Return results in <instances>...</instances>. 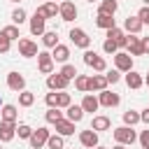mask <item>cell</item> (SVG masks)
Returning <instances> with one entry per match:
<instances>
[{
	"instance_id": "obj_1",
	"label": "cell",
	"mask_w": 149,
	"mask_h": 149,
	"mask_svg": "<svg viewBox=\"0 0 149 149\" xmlns=\"http://www.w3.org/2000/svg\"><path fill=\"white\" fill-rule=\"evenodd\" d=\"M114 140L119 144H133L137 140V135H135L133 126H119V128H114Z\"/></svg>"
},
{
	"instance_id": "obj_2",
	"label": "cell",
	"mask_w": 149,
	"mask_h": 149,
	"mask_svg": "<svg viewBox=\"0 0 149 149\" xmlns=\"http://www.w3.org/2000/svg\"><path fill=\"white\" fill-rule=\"evenodd\" d=\"M70 42H72L74 47H79V49H88V47H91V37H88L86 30H81V28H72V30H70Z\"/></svg>"
},
{
	"instance_id": "obj_3",
	"label": "cell",
	"mask_w": 149,
	"mask_h": 149,
	"mask_svg": "<svg viewBox=\"0 0 149 149\" xmlns=\"http://www.w3.org/2000/svg\"><path fill=\"white\" fill-rule=\"evenodd\" d=\"M114 68H116L119 72L133 70V56H130L128 51H116V54H114Z\"/></svg>"
},
{
	"instance_id": "obj_4",
	"label": "cell",
	"mask_w": 149,
	"mask_h": 149,
	"mask_svg": "<svg viewBox=\"0 0 149 149\" xmlns=\"http://www.w3.org/2000/svg\"><path fill=\"white\" fill-rule=\"evenodd\" d=\"M49 135H51V133H49V128H44V126H42V128H37V130H33V135L28 137V142H30V147H33V149H42V147L47 144Z\"/></svg>"
},
{
	"instance_id": "obj_5",
	"label": "cell",
	"mask_w": 149,
	"mask_h": 149,
	"mask_svg": "<svg viewBox=\"0 0 149 149\" xmlns=\"http://www.w3.org/2000/svg\"><path fill=\"white\" fill-rule=\"evenodd\" d=\"M58 16L63 19V21H74L77 19V7H74V2L72 0H63L61 5H58Z\"/></svg>"
},
{
	"instance_id": "obj_6",
	"label": "cell",
	"mask_w": 149,
	"mask_h": 149,
	"mask_svg": "<svg viewBox=\"0 0 149 149\" xmlns=\"http://www.w3.org/2000/svg\"><path fill=\"white\" fill-rule=\"evenodd\" d=\"M44 30H47V19L35 9V14H33V19H30V35L42 37V35H44Z\"/></svg>"
},
{
	"instance_id": "obj_7",
	"label": "cell",
	"mask_w": 149,
	"mask_h": 149,
	"mask_svg": "<svg viewBox=\"0 0 149 149\" xmlns=\"http://www.w3.org/2000/svg\"><path fill=\"white\" fill-rule=\"evenodd\" d=\"M19 56H23V58L37 56V44L28 37H19Z\"/></svg>"
},
{
	"instance_id": "obj_8",
	"label": "cell",
	"mask_w": 149,
	"mask_h": 149,
	"mask_svg": "<svg viewBox=\"0 0 149 149\" xmlns=\"http://www.w3.org/2000/svg\"><path fill=\"white\" fill-rule=\"evenodd\" d=\"M37 68L42 74H51L54 72V58L49 51H37Z\"/></svg>"
},
{
	"instance_id": "obj_9",
	"label": "cell",
	"mask_w": 149,
	"mask_h": 149,
	"mask_svg": "<svg viewBox=\"0 0 149 149\" xmlns=\"http://www.w3.org/2000/svg\"><path fill=\"white\" fill-rule=\"evenodd\" d=\"M68 84H70V81H68L61 72H56V74L51 72V74L47 77V86H49V91H65Z\"/></svg>"
},
{
	"instance_id": "obj_10",
	"label": "cell",
	"mask_w": 149,
	"mask_h": 149,
	"mask_svg": "<svg viewBox=\"0 0 149 149\" xmlns=\"http://www.w3.org/2000/svg\"><path fill=\"white\" fill-rule=\"evenodd\" d=\"M98 102L102 105V107H116L119 102H121V95L119 93H114V91H100L98 93Z\"/></svg>"
},
{
	"instance_id": "obj_11",
	"label": "cell",
	"mask_w": 149,
	"mask_h": 149,
	"mask_svg": "<svg viewBox=\"0 0 149 149\" xmlns=\"http://www.w3.org/2000/svg\"><path fill=\"white\" fill-rule=\"evenodd\" d=\"M14 137H16V123L0 121V142H12Z\"/></svg>"
},
{
	"instance_id": "obj_12",
	"label": "cell",
	"mask_w": 149,
	"mask_h": 149,
	"mask_svg": "<svg viewBox=\"0 0 149 149\" xmlns=\"http://www.w3.org/2000/svg\"><path fill=\"white\" fill-rule=\"evenodd\" d=\"M7 86H9L12 91L21 93V91L26 88V77L19 74V72H9V74H7Z\"/></svg>"
},
{
	"instance_id": "obj_13",
	"label": "cell",
	"mask_w": 149,
	"mask_h": 149,
	"mask_svg": "<svg viewBox=\"0 0 149 149\" xmlns=\"http://www.w3.org/2000/svg\"><path fill=\"white\" fill-rule=\"evenodd\" d=\"M79 142H81V147H88V149H93V147H98V133H95L93 128H88V130H81V133H79Z\"/></svg>"
},
{
	"instance_id": "obj_14",
	"label": "cell",
	"mask_w": 149,
	"mask_h": 149,
	"mask_svg": "<svg viewBox=\"0 0 149 149\" xmlns=\"http://www.w3.org/2000/svg\"><path fill=\"white\" fill-rule=\"evenodd\" d=\"M126 84H128V88L137 91V88L144 86V77H142L140 72H135V70H128V72H126Z\"/></svg>"
},
{
	"instance_id": "obj_15",
	"label": "cell",
	"mask_w": 149,
	"mask_h": 149,
	"mask_svg": "<svg viewBox=\"0 0 149 149\" xmlns=\"http://www.w3.org/2000/svg\"><path fill=\"white\" fill-rule=\"evenodd\" d=\"M51 58H54V63H68V58H70V47L56 44L54 51H51Z\"/></svg>"
},
{
	"instance_id": "obj_16",
	"label": "cell",
	"mask_w": 149,
	"mask_h": 149,
	"mask_svg": "<svg viewBox=\"0 0 149 149\" xmlns=\"http://www.w3.org/2000/svg\"><path fill=\"white\" fill-rule=\"evenodd\" d=\"M109 84H107V79H105V74H93V77H88V91L93 93V91H105Z\"/></svg>"
},
{
	"instance_id": "obj_17",
	"label": "cell",
	"mask_w": 149,
	"mask_h": 149,
	"mask_svg": "<svg viewBox=\"0 0 149 149\" xmlns=\"http://www.w3.org/2000/svg\"><path fill=\"white\" fill-rule=\"evenodd\" d=\"M54 126H56V133H58V135H63V137L74 135V123H72L70 119H61V121H56Z\"/></svg>"
},
{
	"instance_id": "obj_18",
	"label": "cell",
	"mask_w": 149,
	"mask_h": 149,
	"mask_svg": "<svg viewBox=\"0 0 149 149\" xmlns=\"http://www.w3.org/2000/svg\"><path fill=\"white\" fill-rule=\"evenodd\" d=\"M65 119H70L72 123H79V121L84 119L81 105H68V107H65Z\"/></svg>"
},
{
	"instance_id": "obj_19",
	"label": "cell",
	"mask_w": 149,
	"mask_h": 149,
	"mask_svg": "<svg viewBox=\"0 0 149 149\" xmlns=\"http://www.w3.org/2000/svg\"><path fill=\"white\" fill-rule=\"evenodd\" d=\"M123 30L130 33V35H137V33L142 30V21L137 19V14H135V16H128V19L123 21Z\"/></svg>"
},
{
	"instance_id": "obj_20",
	"label": "cell",
	"mask_w": 149,
	"mask_h": 149,
	"mask_svg": "<svg viewBox=\"0 0 149 149\" xmlns=\"http://www.w3.org/2000/svg\"><path fill=\"white\" fill-rule=\"evenodd\" d=\"M109 126H112V121H109V116H105V114H98V116H93V121H91V128H93L95 133L109 130Z\"/></svg>"
},
{
	"instance_id": "obj_21",
	"label": "cell",
	"mask_w": 149,
	"mask_h": 149,
	"mask_svg": "<svg viewBox=\"0 0 149 149\" xmlns=\"http://www.w3.org/2000/svg\"><path fill=\"white\" fill-rule=\"evenodd\" d=\"M37 12H40V14L44 16V19H54V16L58 14V5H56L54 0H47V2L42 5V7H37Z\"/></svg>"
},
{
	"instance_id": "obj_22",
	"label": "cell",
	"mask_w": 149,
	"mask_h": 149,
	"mask_svg": "<svg viewBox=\"0 0 149 149\" xmlns=\"http://www.w3.org/2000/svg\"><path fill=\"white\" fill-rule=\"evenodd\" d=\"M95 26L102 28V30H109V28L116 26V21H114L112 14H98V16H95Z\"/></svg>"
},
{
	"instance_id": "obj_23",
	"label": "cell",
	"mask_w": 149,
	"mask_h": 149,
	"mask_svg": "<svg viewBox=\"0 0 149 149\" xmlns=\"http://www.w3.org/2000/svg\"><path fill=\"white\" fill-rule=\"evenodd\" d=\"M128 54H130V56H144L140 37H135V35H128Z\"/></svg>"
},
{
	"instance_id": "obj_24",
	"label": "cell",
	"mask_w": 149,
	"mask_h": 149,
	"mask_svg": "<svg viewBox=\"0 0 149 149\" xmlns=\"http://www.w3.org/2000/svg\"><path fill=\"white\" fill-rule=\"evenodd\" d=\"M98 107H100L98 98H95V95H91V93H86V95H84V100H81V109H84V112H98Z\"/></svg>"
},
{
	"instance_id": "obj_25",
	"label": "cell",
	"mask_w": 149,
	"mask_h": 149,
	"mask_svg": "<svg viewBox=\"0 0 149 149\" xmlns=\"http://www.w3.org/2000/svg\"><path fill=\"white\" fill-rule=\"evenodd\" d=\"M0 121H12V123H16V116H19V112H16V105H2V112H0Z\"/></svg>"
},
{
	"instance_id": "obj_26",
	"label": "cell",
	"mask_w": 149,
	"mask_h": 149,
	"mask_svg": "<svg viewBox=\"0 0 149 149\" xmlns=\"http://www.w3.org/2000/svg\"><path fill=\"white\" fill-rule=\"evenodd\" d=\"M116 9H119V2L116 0H102L100 2V7H98V14H116Z\"/></svg>"
},
{
	"instance_id": "obj_27",
	"label": "cell",
	"mask_w": 149,
	"mask_h": 149,
	"mask_svg": "<svg viewBox=\"0 0 149 149\" xmlns=\"http://www.w3.org/2000/svg\"><path fill=\"white\" fill-rule=\"evenodd\" d=\"M42 44H44L47 49H54V47L58 44V33H56V30H44V35H42Z\"/></svg>"
},
{
	"instance_id": "obj_28",
	"label": "cell",
	"mask_w": 149,
	"mask_h": 149,
	"mask_svg": "<svg viewBox=\"0 0 149 149\" xmlns=\"http://www.w3.org/2000/svg\"><path fill=\"white\" fill-rule=\"evenodd\" d=\"M88 68H93L95 72H105V70H107V61H105L102 56H98V54H95V56L91 58V63H88Z\"/></svg>"
},
{
	"instance_id": "obj_29",
	"label": "cell",
	"mask_w": 149,
	"mask_h": 149,
	"mask_svg": "<svg viewBox=\"0 0 149 149\" xmlns=\"http://www.w3.org/2000/svg\"><path fill=\"white\" fill-rule=\"evenodd\" d=\"M44 119H47V123H56V121H61V119H63L61 107H49L47 114H44Z\"/></svg>"
},
{
	"instance_id": "obj_30",
	"label": "cell",
	"mask_w": 149,
	"mask_h": 149,
	"mask_svg": "<svg viewBox=\"0 0 149 149\" xmlns=\"http://www.w3.org/2000/svg\"><path fill=\"white\" fill-rule=\"evenodd\" d=\"M0 33H2V35H5L7 40H12V42L21 37V33H19V26H14V23H12V26H5V28H2Z\"/></svg>"
},
{
	"instance_id": "obj_31",
	"label": "cell",
	"mask_w": 149,
	"mask_h": 149,
	"mask_svg": "<svg viewBox=\"0 0 149 149\" xmlns=\"http://www.w3.org/2000/svg\"><path fill=\"white\" fill-rule=\"evenodd\" d=\"M33 102H35V93H30V91L23 88V91L19 93V105H21V107H30Z\"/></svg>"
},
{
	"instance_id": "obj_32",
	"label": "cell",
	"mask_w": 149,
	"mask_h": 149,
	"mask_svg": "<svg viewBox=\"0 0 149 149\" xmlns=\"http://www.w3.org/2000/svg\"><path fill=\"white\" fill-rule=\"evenodd\" d=\"M135 123H140V112H135V109L123 112V126H135Z\"/></svg>"
},
{
	"instance_id": "obj_33",
	"label": "cell",
	"mask_w": 149,
	"mask_h": 149,
	"mask_svg": "<svg viewBox=\"0 0 149 149\" xmlns=\"http://www.w3.org/2000/svg\"><path fill=\"white\" fill-rule=\"evenodd\" d=\"M61 74H63L68 81H72V79L77 77V68H74L72 63H63V68H61Z\"/></svg>"
},
{
	"instance_id": "obj_34",
	"label": "cell",
	"mask_w": 149,
	"mask_h": 149,
	"mask_svg": "<svg viewBox=\"0 0 149 149\" xmlns=\"http://www.w3.org/2000/svg\"><path fill=\"white\" fill-rule=\"evenodd\" d=\"M74 88L81 91V93H86V91H88V77H86V74H77V77H74Z\"/></svg>"
},
{
	"instance_id": "obj_35",
	"label": "cell",
	"mask_w": 149,
	"mask_h": 149,
	"mask_svg": "<svg viewBox=\"0 0 149 149\" xmlns=\"http://www.w3.org/2000/svg\"><path fill=\"white\" fill-rule=\"evenodd\" d=\"M63 144H65L63 142V135H58V133L56 135H49V140H47V147L49 149H63Z\"/></svg>"
},
{
	"instance_id": "obj_36",
	"label": "cell",
	"mask_w": 149,
	"mask_h": 149,
	"mask_svg": "<svg viewBox=\"0 0 149 149\" xmlns=\"http://www.w3.org/2000/svg\"><path fill=\"white\" fill-rule=\"evenodd\" d=\"M12 21H14V26H21V23L26 21V9H23V7H16V9L12 12Z\"/></svg>"
},
{
	"instance_id": "obj_37",
	"label": "cell",
	"mask_w": 149,
	"mask_h": 149,
	"mask_svg": "<svg viewBox=\"0 0 149 149\" xmlns=\"http://www.w3.org/2000/svg\"><path fill=\"white\" fill-rule=\"evenodd\" d=\"M68 105H72V98H70V93H65V91H58V102H56V107L65 109Z\"/></svg>"
},
{
	"instance_id": "obj_38",
	"label": "cell",
	"mask_w": 149,
	"mask_h": 149,
	"mask_svg": "<svg viewBox=\"0 0 149 149\" xmlns=\"http://www.w3.org/2000/svg\"><path fill=\"white\" fill-rule=\"evenodd\" d=\"M16 135H19L21 140H28V137L33 135V128H30L28 123H19V126H16Z\"/></svg>"
},
{
	"instance_id": "obj_39",
	"label": "cell",
	"mask_w": 149,
	"mask_h": 149,
	"mask_svg": "<svg viewBox=\"0 0 149 149\" xmlns=\"http://www.w3.org/2000/svg\"><path fill=\"white\" fill-rule=\"evenodd\" d=\"M102 51H105V54H112V56H114V54L119 51V47H116V42H114V40H109V37H107V40L102 42Z\"/></svg>"
},
{
	"instance_id": "obj_40",
	"label": "cell",
	"mask_w": 149,
	"mask_h": 149,
	"mask_svg": "<svg viewBox=\"0 0 149 149\" xmlns=\"http://www.w3.org/2000/svg\"><path fill=\"white\" fill-rule=\"evenodd\" d=\"M105 79H107V84H116L119 79H121V72L114 68V70H109V72H105Z\"/></svg>"
},
{
	"instance_id": "obj_41",
	"label": "cell",
	"mask_w": 149,
	"mask_h": 149,
	"mask_svg": "<svg viewBox=\"0 0 149 149\" xmlns=\"http://www.w3.org/2000/svg\"><path fill=\"white\" fill-rule=\"evenodd\" d=\"M137 19L142 21V26H149V7H147V5L137 12Z\"/></svg>"
},
{
	"instance_id": "obj_42",
	"label": "cell",
	"mask_w": 149,
	"mask_h": 149,
	"mask_svg": "<svg viewBox=\"0 0 149 149\" xmlns=\"http://www.w3.org/2000/svg\"><path fill=\"white\" fill-rule=\"evenodd\" d=\"M44 102H47V107H56V102H58V93H56V91H51V93H47V98H44Z\"/></svg>"
},
{
	"instance_id": "obj_43",
	"label": "cell",
	"mask_w": 149,
	"mask_h": 149,
	"mask_svg": "<svg viewBox=\"0 0 149 149\" xmlns=\"http://www.w3.org/2000/svg\"><path fill=\"white\" fill-rule=\"evenodd\" d=\"M9 47H12V40H7V37L0 33V54H7V51H9Z\"/></svg>"
},
{
	"instance_id": "obj_44",
	"label": "cell",
	"mask_w": 149,
	"mask_h": 149,
	"mask_svg": "<svg viewBox=\"0 0 149 149\" xmlns=\"http://www.w3.org/2000/svg\"><path fill=\"white\" fill-rule=\"evenodd\" d=\"M137 140H140V144H142V149H149V128H147V130H142Z\"/></svg>"
},
{
	"instance_id": "obj_45",
	"label": "cell",
	"mask_w": 149,
	"mask_h": 149,
	"mask_svg": "<svg viewBox=\"0 0 149 149\" xmlns=\"http://www.w3.org/2000/svg\"><path fill=\"white\" fill-rule=\"evenodd\" d=\"M140 121H142V123H147V126H149V107H147V109H142V112H140Z\"/></svg>"
},
{
	"instance_id": "obj_46",
	"label": "cell",
	"mask_w": 149,
	"mask_h": 149,
	"mask_svg": "<svg viewBox=\"0 0 149 149\" xmlns=\"http://www.w3.org/2000/svg\"><path fill=\"white\" fill-rule=\"evenodd\" d=\"M140 42H142V51L149 54V37H140Z\"/></svg>"
},
{
	"instance_id": "obj_47",
	"label": "cell",
	"mask_w": 149,
	"mask_h": 149,
	"mask_svg": "<svg viewBox=\"0 0 149 149\" xmlns=\"http://www.w3.org/2000/svg\"><path fill=\"white\" fill-rule=\"evenodd\" d=\"M112 149H126V144H119V142H116V147H112Z\"/></svg>"
},
{
	"instance_id": "obj_48",
	"label": "cell",
	"mask_w": 149,
	"mask_h": 149,
	"mask_svg": "<svg viewBox=\"0 0 149 149\" xmlns=\"http://www.w3.org/2000/svg\"><path fill=\"white\" fill-rule=\"evenodd\" d=\"M144 84H147V86H149V72H147V77H144Z\"/></svg>"
},
{
	"instance_id": "obj_49",
	"label": "cell",
	"mask_w": 149,
	"mask_h": 149,
	"mask_svg": "<svg viewBox=\"0 0 149 149\" xmlns=\"http://www.w3.org/2000/svg\"><path fill=\"white\" fill-rule=\"evenodd\" d=\"M142 2H144V5H147V7H149V0H142Z\"/></svg>"
},
{
	"instance_id": "obj_50",
	"label": "cell",
	"mask_w": 149,
	"mask_h": 149,
	"mask_svg": "<svg viewBox=\"0 0 149 149\" xmlns=\"http://www.w3.org/2000/svg\"><path fill=\"white\" fill-rule=\"evenodd\" d=\"M93 149H105V147H100V144H98V147H93Z\"/></svg>"
},
{
	"instance_id": "obj_51",
	"label": "cell",
	"mask_w": 149,
	"mask_h": 149,
	"mask_svg": "<svg viewBox=\"0 0 149 149\" xmlns=\"http://www.w3.org/2000/svg\"><path fill=\"white\" fill-rule=\"evenodd\" d=\"M12 2H21V0H12Z\"/></svg>"
},
{
	"instance_id": "obj_52",
	"label": "cell",
	"mask_w": 149,
	"mask_h": 149,
	"mask_svg": "<svg viewBox=\"0 0 149 149\" xmlns=\"http://www.w3.org/2000/svg\"><path fill=\"white\" fill-rule=\"evenodd\" d=\"M86 2H93V0H86Z\"/></svg>"
},
{
	"instance_id": "obj_53",
	"label": "cell",
	"mask_w": 149,
	"mask_h": 149,
	"mask_svg": "<svg viewBox=\"0 0 149 149\" xmlns=\"http://www.w3.org/2000/svg\"><path fill=\"white\" fill-rule=\"evenodd\" d=\"M0 107H2V100H0Z\"/></svg>"
},
{
	"instance_id": "obj_54",
	"label": "cell",
	"mask_w": 149,
	"mask_h": 149,
	"mask_svg": "<svg viewBox=\"0 0 149 149\" xmlns=\"http://www.w3.org/2000/svg\"><path fill=\"white\" fill-rule=\"evenodd\" d=\"M44 2H47V0H44Z\"/></svg>"
},
{
	"instance_id": "obj_55",
	"label": "cell",
	"mask_w": 149,
	"mask_h": 149,
	"mask_svg": "<svg viewBox=\"0 0 149 149\" xmlns=\"http://www.w3.org/2000/svg\"><path fill=\"white\" fill-rule=\"evenodd\" d=\"M0 149H2V147H0Z\"/></svg>"
}]
</instances>
